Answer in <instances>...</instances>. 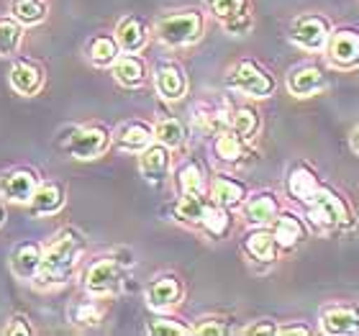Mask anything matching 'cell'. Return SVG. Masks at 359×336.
Masks as SVG:
<instances>
[{
    "mask_svg": "<svg viewBox=\"0 0 359 336\" xmlns=\"http://www.w3.org/2000/svg\"><path fill=\"white\" fill-rule=\"evenodd\" d=\"M80 252H83V236L75 231H65L60 236V241H54V247L49 252L41 254L39 277L44 283H67Z\"/></svg>",
    "mask_w": 359,
    "mask_h": 336,
    "instance_id": "cell-1",
    "label": "cell"
},
{
    "mask_svg": "<svg viewBox=\"0 0 359 336\" xmlns=\"http://www.w3.org/2000/svg\"><path fill=\"white\" fill-rule=\"evenodd\" d=\"M308 218L316 229H352L354 216L344 198L329 187H321L318 193L308 201Z\"/></svg>",
    "mask_w": 359,
    "mask_h": 336,
    "instance_id": "cell-2",
    "label": "cell"
},
{
    "mask_svg": "<svg viewBox=\"0 0 359 336\" xmlns=\"http://www.w3.org/2000/svg\"><path fill=\"white\" fill-rule=\"evenodd\" d=\"M201 31H203L201 13L190 11V13H175L162 18L157 26V36L159 41H165L170 46H182L195 41V39L201 36Z\"/></svg>",
    "mask_w": 359,
    "mask_h": 336,
    "instance_id": "cell-3",
    "label": "cell"
},
{
    "mask_svg": "<svg viewBox=\"0 0 359 336\" xmlns=\"http://www.w3.org/2000/svg\"><path fill=\"white\" fill-rule=\"evenodd\" d=\"M229 85L239 93H247V95L255 98H264L275 90V80L262 67H257L255 62H239L229 75Z\"/></svg>",
    "mask_w": 359,
    "mask_h": 336,
    "instance_id": "cell-4",
    "label": "cell"
},
{
    "mask_svg": "<svg viewBox=\"0 0 359 336\" xmlns=\"http://www.w3.org/2000/svg\"><path fill=\"white\" fill-rule=\"evenodd\" d=\"M290 39L298 46L308 49V52H318V49H323L326 41H329V21H326L323 15H316V13L300 15V18H295V23H292Z\"/></svg>",
    "mask_w": 359,
    "mask_h": 336,
    "instance_id": "cell-5",
    "label": "cell"
},
{
    "mask_svg": "<svg viewBox=\"0 0 359 336\" xmlns=\"http://www.w3.org/2000/svg\"><path fill=\"white\" fill-rule=\"evenodd\" d=\"M326 52H329V62L339 69H352L359 65V31L354 29H341L337 34H329L326 41Z\"/></svg>",
    "mask_w": 359,
    "mask_h": 336,
    "instance_id": "cell-6",
    "label": "cell"
},
{
    "mask_svg": "<svg viewBox=\"0 0 359 336\" xmlns=\"http://www.w3.org/2000/svg\"><path fill=\"white\" fill-rule=\"evenodd\" d=\"M108 142H111V136L105 128H83L72 136V142L67 144V152L75 159H95L105 152Z\"/></svg>",
    "mask_w": 359,
    "mask_h": 336,
    "instance_id": "cell-7",
    "label": "cell"
},
{
    "mask_svg": "<svg viewBox=\"0 0 359 336\" xmlns=\"http://www.w3.org/2000/svg\"><path fill=\"white\" fill-rule=\"evenodd\" d=\"M321 329L326 331V334H334V336L359 334V308L329 306L321 314Z\"/></svg>",
    "mask_w": 359,
    "mask_h": 336,
    "instance_id": "cell-8",
    "label": "cell"
},
{
    "mask_svg": "<svg viewBox=\"0 0 359 336\" xmlns=\"http://www.w3.org/2000/svg\"><path fill=\"white\" fill-rule=\"evenodd\" d=\"M36 193V180L29 170H15L0 180V195L13 203H29Z\"/></svg>",
    "mask_w": 359,
    "mask_h": 336,
    "instance_id": "cell-9",
    "label": "cell"
},
{
    "mask_svg": "<svg viewBox=\"0 0 359 336\" xmlns=\"http://www.w3.org/2000/svg\"><path fill=\"white\" fill-rule=\"evenodd\" d=\"M121 283V269L116 262H95L93 267L88 269L85 275V285H88L90 293L95 295H105V293H113Z\"/></svg>",
    "mask_w": 359,
    "mask_h": 336,
    "instance_id": "cell-10",
    "label": "cell"
},
{
    "mask_svg": "<svg viewBox=\"0 0 359 336\" xmlns=\"http://www.w3.org/2000/svg\"><path fill=\"white\" fill-rule=\"evenodd\" d=\"M11 269L21 280H36L41 269V249L34 244H21L11 254Z\"/></svg>",
    "mask_w": 359,
    "mask_h": 336,
    "instance_id": "cell-11",
    "label": "cell"
},
{
    "mask_svg": "<svg viewBox=\"0 0 359 336\" xmlns=\"http://www.w3.org/2000/svg\"><path fill=\"white\" fill-rule=\"evenodd\" d=\"M323 85H326V77H323L321 69L313 67V65L298 67L295 72H290V77H287V88H290L292 95H298V98L313 95V93H318Z\"/></svg>",
    "mask_w": 359,
    "mask_h": 336,
    "instance_id": "cell-12",
    "label": "cell"
},
{
    "mask_svg": "<svg viewBox=\"0 0 359 336\" xmlns=\"http://www.w3.org/2000/svg\"><path fill=\"white\" fill-rule=\"evenodd\" d=\"M167 170H170V147L165 144H154V147H147L142 154V175L149 182H159L165 180Z\"/></svg>",
    "mask_w": 359,
    "mask_h": 336,
    "instance_id": "cell-13",
    "label": "cell"
},
{
    "mask_svg": "<svg viewBox=\"0 0 359 336\" xmlns=\"http://www.w3.org/2000/svg\"><path fill=\"white\" fill-rule=\"evenodd\" d=\"M287 190H290L292 198H298V201L308 203L313 198L318 190H321V182L316 177V172L311 167L300 165L290 172V177H287Z\"/></svg>",
    "mask_w": 359,
    "mask_h": 336,
    "instance_id": "cell-14",
    "label": "cell"
},
{
    "mask_svg": "<svg viewBox=\"0 0 359 336\" xmlns=\"http://www.w3.org/2000/svg\"><path fill=\"white\" fill-rule=\"evenodd\" d=\"M272 236L283 249H292L303 236H306V229L298 218L290 216V213H283V216L272 218Z\"/></svg>",
    "mask_w": 359,
    "mask_h": 336,
    "instance_id": "cell-15",
    "label": "cell"
},
{
    "mask_svg": "<svg viewBox=\"0 0 359 336\" xmlns=\"http://www.w3.org/2000/svg\"><path fill=\"white\" fill-rule=\"evenodd\" d=\"M157 90L159 95L167 98V100H177V98L185 95L187 80L182 75V69L177 65H162L157 69Z\"/></svg>",
    "mask_w": 359,
    "mask_h": 336,
    "instance_id": "cell-16",
    "label": "cell"
},
{
    "mask_svg": "<svg viewBox=\"0 0 359 336\" xmlns=\"http://www.w3.org/2000/svg\"><path fill=\"white\" fill-rule=\"evenodd\" d=\"M182 295V288L175 277H159L147 288V300L151 308H170L175 306Z\"/></svg>",
    "mask_w": 359,
    "mask_h": 336,
    "instance_id": "cell-17",
    "label": "cell"
},
{
    "mask_svg": "<svg viewBox=\"0 0 359 336\" xmlns=\"http://www.w3.org/2000/svg\"><path fill=\"white\" fill-rule=\"evenodd\" d=\"M116 41L121 44L123 52H128V54L139 52V49L147 44V29H144V23L136 21V18L121 21L118 29H116Z\"/></svg>",
    "mask_w": 359,
    "mask_h": 336,
    "instance_id": "cell-18",
    "label": "cell"
},
{
    "mask_svg": "<svg viewBox=\"0 0 359 336\" xmlns=\"http://www.w3.org/2000/svg\"><path fill=\"white\" fill-rule=\"evenodd\" d=\"M277 210H280V206H277L275 195L262 193V195H257V198H252V201L247 203L244 213H247L249 224L264 226V224H272V218L277 216Z\"/></svg>",
    "mask_w": 359,
    "mask_h": 336,
    "instance_id": "cell-19",
    "label": "cell"
},
{
    "mask_svg": "<svg viewBox=\"0 0 359 336\" xmlns=\"http://www.w3.org/2000/svg\"><path fill=\"white\" fill-rule=\"evenodd\" d=\"M11 85H13L21 95H34L39 88H41V72H39L34 65H26V62H18L11 69Z\"/></svg>",
    "mask_w": 359,
    "mask_h": 336,
    "instance_id": "cell-20",
    "label": "cell"
},
{
    "mask_svg": "<svg viewBox=\"0 0 359 336\" xmlns=\"http://www.w3.org/2000/svg\"><path fill=\"white\" fill-rule=\"evenodd\" d=\"M213 201H216L218 206H224V208L239 206V203L244 201V185L231 177H226V175H221V177H216V182H213Z\"/></svg>",
    "mask_w": 359,
    "mask_h": 336,
    "instance_id": "cell-21",
    "label": "cell"
},
{
    "mask_svg": "<svg viewBox=\"0 0 359 336\" xmlns=\"http://www.w3.org/2000/svg\"><path fill=\"white\" fill-rule=\"evenodd\" d=\"M113 75L121 85H142L144 83V62L136 60V57H121V60H113Z\"/></svg>",
    "mask_w": 359,
    "mask_h": 336,
    "instance_id": "cell-22",
    "label": "cell"
},
{
    "mask_svg": "<svg viewBox=\"0 0 359 336\" xmlns=\"http://www.w3.org/2000/svg\"><path fill=\"white\" fill-rule=\"evenodd\" d=\"M151 139H154V134H151L149 126H144V123H128L118 136V147L128 152H142L149 147Z\"/></svg>",
    "mask_w": 359,
    "mask_h": 336,
    "instance_id": "cell-23",
    "label": "cell"
},
{
    "mask_svg": "<svg viewBox=\"0 0 359 336\" xmlns=\"http://www.w3.org/2000/svg\"><path fill=\"white\" fill-rule=\"evenodd\" d=\"M31 213H54V210L62 208V190L57 185H44V187H36V193L31 198Z\"/></svg>",
    "mask_w": 359,
    "mask_h": 336,
    "instance_id": "cell-24",
    "label": "cell"
},
{
    "mask_svg": "<svg viewBox=\"0 0 359 336\" xmlns=\"http://www.w3.org/2000/svg\"><path fill=\"white\" fill-rule=\"evenodd\" d=\"M247 249L255 260L272 262L277 252V241H275V236H272V231H255L247 239Z\"/></svg>",
    "mask_w": 359,
    "mask_h": 336,
    "instance_id": "cell-25",
    "label": "cell"
},
{
    "mask_svg": "<svg viewBox=\"0 0 359 336\" xmlns=\"http://www.w3.org/2000/svg\"><path fill=\"white\" fill-rule=\"evenodd\" d=\"M216 154L224 159V162H236V159H241V154H244L241 136L233 134V131H221L216 139Z\"/></svg>",
    "mask_w": 359,
    "mask_h": 336,
    "instance_id": "cell-26",
    "label": "cell"
},
{
    "mask_svg": "<svg viewBox=\"0 0 359 336\" xmlns=\"http://www.w3.org/2000/svg\"><path fill=\"white\" fill-rule=\"evenodd\" d=\"M154 139H157L159 144H165V147H180L182 144V139H185V126L180 123V121L175 119H165L159 121L157 128H154Z\"/></svg>",
    "mask_w": 359,
    "mask_h": 336,
    "instance_id": "cell-27",
    "label": "cell"
},
{
    "mask_svg": "<svg viewBox=\"0 0 359 336\" xmlns=\"http://www.w3.org/2000/svg\"><path fill=\"white\" fill-rule=\"evenodd\" d=\"M231 128L233 134H239L241 139H252L257 134V128H259V116H257L255 108H239L233 113Z\"/></svg>",
    "mask_w": 359,
    "mask_h": 336,
    "instance_id": "cell-28",
    "label": "cell"
},
{
    "mask_svg": "<svg viewBox=\"0 0 359 336\" xmlns=\"http://www.w3.org/2000/svg\"><path fill=\"white\" fill-rule=\"evenodd\" d=\"M201 224L208 229L213 236H224L226 229H229V213L224 210V206H205V210H203V218H201Z\"/></svg>",
    "mask_w": 359,
    "mask_h": 336,
    "instance_id": "cell-29",
    "label": "cell"
},
{
    "mask_svg": "<svg viewBox=\"0 0 359 336\" xmlns=\"http://www.w3.org/2000/svg\"><path fill=\"white\" fill-rule=\"evenodd\" d=\"M13 15L21 23H39L46 15V6L41 0H13Z\"/></svg>",
    "mask_w": 359,
    "mask_h": 336,
    "instance_id": "cell-30",
    "label": "cell"
},
{
    "mask_svg": "<svg viewBox=\"0 0 359 336\" xmlns=\"http://www.w3.org/2000/svg\"><path fill=\"white\" fill-rule=\"evenodd\" d=\"M205 206H208V203L203 201L201 195H185V198L177 203V218L190 221V224H201Z\"/></svg>",
    "mask_w": 359,
    "mask_h": 336,
    "instance_id": "cell-31",
    "label": "cell"
},
{
    "mask_svg": "<svg viewBox=\"0 0 359 336\" xmlns=\"http://www.w3.org/2000/svg\"><path fill=\"white\" fill-rule=\"evenodd\" d=\"M180 190L185 195H201L203 193V172L198 165H185L177 175Z\"/></svg>",
    "mask_w": 359,
    "mask_h": 336,
    "instance_id": "cell-32",
    "label": "cell"
},
{
    "mask_svg": "<svg viewBox=\"0 0 359 336\" xmlns=\"http://www.w3.org/2000/svg\"><path fill=\"white\" fill-rule=\"evenodd\" d=\"M116 54H118V46H116V41L113 39H95L93 44H90V60L95 62V65H111L113 60H116Z\"/></svg>",
    "mask_w": 359,
    "mask_h": 336,
    "instance_id": "cell-33",
    "label": "cell"
},
{
    "mask_svg": "<svg viewBox=\"0 0 359 336\" xmlns=\"http://www.w3.org/2000/svg\"><path fill=\"white\" fill-rule=\"evenodd\" d=\"M18 41H21V26L15 21H0V54L8 57L18 49Z\"/></svg>",
    "mask_w": 359,
    "mask_h": 336,
    "instance_id": "cell-34",
    "label": "cell"
},
{
    "mask_svg": "<svg viewBox=\"0 0 359 336\" xmlns=\"http://www.w3.org/2000/svg\"><path fill=\"white\" fill-rule=\"evenodd\" d=\"M210 8L221 21H231L236 15L247 13V0H210Z\"/></svg>",
    "mask_w": 359,
    "mask_h": 336,
    "instance_id": "cell-35",
    "label": "cell"
},
{
    "mask_svg": "<svg viewBox=\"0 0 359 336\" xmlns=\"http://www.w3.org/2000/svg\"><path fill=\"white\" fill-rule=\"evenodd\" d=\"M149 334L154 336H185V334H193V329H187L182 323L177 321H170V318H157V321L149 323Z\"/></svg>",
    "mask_w": 359,
    "mask_h": 336,
    "instance_id": "cell-36",
    "label": "cell"
},
{
    "mask_svg": "<svg viewBox=\"0 0 359 336\" xmlns=\"http://www.w3.org/2000/svg\"><path fill=\"white\" fill-rule=\"evenodd\" d=\"M193 334H203V336H208V334H213V336H224V334H229V326H226L221 318H203L198 326L193 329Z\"/></svg>",
    "mask_w": 359,
    "mask_h": 336,
    "instance_id": "cell-37",
    "label": "cell"
},
{
    "mask_svg": "<svg viewBox=\"0 0 359 336\" xmlns=\"http://www.w3.org/2000/svg\"><path fill=\"white\" fill-rule=\"evenodd\" d=\"M75 318H77V323L95 326V323H100V311H97L95 306H83V308H77Z\"/></svg>",
    "mask_w": 359,
    "mask_h": 336,
    "instance_id": "cell-38",
    "label": "cell"
},
{
    "mask_svg": "<svg viewBox=\"0 0 359 336\" xmlns=\"http://www.w3.org/2000/svg\"><path fill=\"white\" fill-rule=\"evenodd\" d=\"M224 23L231 34H247L249 26H252V18H249V13H241V15H236V18H231V21H224Z\"/></svg>",
    "mask_w": 359,
    "mask_h": 336,
    "instance_id": "cell-39",
    "label": "cell"
},
{
    "mask_svg": "<svg viewBox=\"0 0 359 336\" xmlns=\"http://www.w3.org/2000/svg\"><path fill=\"white\" fill-rule=\"evenodd\" d=\"M26 318H21V316H15L13 321H11V326L6 329V334H23V336H29L31 334V329L26 326Z\"/></svg>",
    "mask_w": 359,
    "mask_h": 336,
    "instance_id": "cell-40",
    "label": "cell"
},
{
    "mask_svg": "<svg viewBox=\"0 0 359 336\" xmlns=\"http://www.w3.org/2000/svg\"><path fill=\"white\" fill-rule=\"evenodd\" d=\"M247 334H277L275 323L272 321H264V323H255V326H249V329H244Z\"/></svg>",
    "mask_w": 359,
    "mask_h": 336,
    "instance_id": "cell-41",
    "label": "cell"
},
{
    "mask_svg": "<svg viewBox=\"0 0 359 336\" xmlns=\"http://www.w3.org/2000/svg\"><path fill=\"white\" fill-rule=\"evenodd\" d=\"M277 334H311L308 326H283V329H277Z\"/></svg>",
    "mask_w": 359,
    "mask_h": 336,
    "instance_id": "cell-42",
    "label": "cell"
},
{
    "mask_svg": "<svg viewBox=\"0 0 359 336\" xmlns=\"http://www.w3.org/2000/svg\"><path fill=\"white\" fill-rule=\"evenodd\" d=\"M352 147H354V152L359 154V128L354 131V139H352Z\"/></svg>",
    "mask_w": 359,
    "mask_h": 336,
    "instance_id": "cell-43",
    "label": "cell"
},
{
    "mask_svg": "<svg viewBox=\"0 0 359 336\" xmlns=\"http://www.w3.org/2000/svg\"><path fill=\"white\" fill-rule=\"evenodd\" d=\"M0 224H3V210H0Z\"/></svg>",
    "mask_w": 359,
    "mask_h": 336,
    "instance_id": "cell-44",
    "label": "cell"
}]
</instances>
